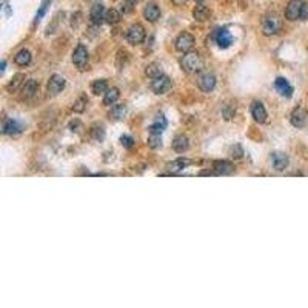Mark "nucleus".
<instances>
[{
	"label": "nucleus",
	"instance_id": "2eb2a0df",
	"mask_svg": "<svg viewBox=\"0 0 308 308\" xmlns=\"http://www.w3.org/2000/svg\"><path fill=\"white\" fill-rule=\"evenodd\" d=\"M275 88L278 89V93L283 97H291L293 96V86L288 84L287 79H283V77H278L276 79V82H275Z\"/></svg>",
	"mask_w": 308,
	"mask_h": 308
},
{
	"label": "nucleus",
	"instance_id": "f3484780",
	"mask_svg": "<svg viewBox=\"0 0 308 308\" xmlns=\"http://www.w3.org/2000/svg\"><path fill=\"white\" fill-rule=\"evenodd\" d=\"M89 19H91V22H93L94 25H100V24H102V20H105V9H104V5H102V3H96L93 8H91Z\"/></svg>",
	"mask_w": 308,
	"mask_h": 308
},
{
	"label": "nucleus",
	"instance_id": "412c9836",
	"mask_svg": "<svg viewBox=\"0 0 308 308\" xmlns=\"http://www.w3.org/2000/svg\"><path fill=\"white\" fill-rule=\"evenodd\" d=\"M190 164H191V161H190V159H185V157H179V159H176V161L169 162V164L167 165V168L171 171V173H179V171H182L184 168H187Z\"/></svg>",
	"mask_w": 308,
	"mask_h": 308
},
{
	"label": "nucleus",
	"instance_id": "dca6fc26",
	"mask_svg": "<svg viewBox=\"0 0 308 308\" xmlns=\"http://www.w3.org/2000/svg\"><path fill=\"white\" fill-rule=\"evenodd\" d=\"M213 171L219 176H225V174H231L234 171V167L228 161H216L213 164Z\"/></svg>",
	"mask_w": 308,
	"mask_h": 308
},
{
	"label": "nucleus",
	"instance_id": "423d86ee",
	"mask_svg": "<svg viewBox=\"0 0 308 308\" xmlns=\"http://www.w3.org/2000/svg\"><path fill=\"white\" fill-rule=\"evenodd\" d=\"M195 43H196V40L190 32H182L176 39V50L180 53H190L193 50V47H195Z\"/></svg>",
	"mask_w": 308,
	"mask_h": 308
},
{
	"label": "nucleus",
	"instance_id": "2f4dec72",
	"mask_svg": "<svg viewBox=\"0 0 308 308\" xmlns=\"http://www.w3.org/2000/svg\"><path fill=\"white\" fill-rule=\"evenodd\" d=\"M148 146L156 150V148H161L162 146V138L161 134H150V138H148Z\"/></svg>",
	"mask_w": 308,
	"mask_h": 308
},
{
	"label": "nucleus",
	"instance_id": "7ed1b4c3",
	"mask_svg": "<svg viewBox=\"0 0 308 308\" xmlns=\"http://www.w3.org/2000/svg\"><path fill=\"white\" fill-rule=\"evenodd\" d=\"M282 29V19L278 13H268L262 19V34L264 36H276Z\"/></svg>",
	"mask_w": 308,
	"mask_h": 308
},
{
	"label": "nucleus",
	"instance_id": "0eeeda50",
	"mask_svg": "<svg viewBox=\"0 0 308 308\" xmlns=\"http://www.w3.org/2000/svg\"><path fill=\"white\" fill-rule=\"evenodd\" d=\"M197 85L203 93H211L216 86V77L213 73H200L197 76Z\"/></svg>",
	"mask_w": 308,
	"mask_h": 308
},
{
	"label": "nucleus",
	"instance_id": "20e7f679",
	"mask_svg": "<svg viewBox=\"0 0 308 308\" xmlns=\"http://www.w3.org/2000/svg\"><path fill=\"white\" fill-rule=\"evenodd\" d=\"M171 86H173V82H171V79L165 74L157 76L151 81V89L156 94H167L171 89Z\"/></svg>",
	"mask_w": 308,
	"mask_h": 308
},
{
	"label": "nucleus",
	"instance_id": "4468645a",
	"mask_svg": "<svg viewBox=\"0 0 308 308\" xmlns=\"http://www.w3.org/2000/svg\"><path fill=\"white\" fill-rule=\"evenodd\" d=\"M252 116L253 119L257 122V123H264L268 117V114H267V110L265 107L262 105V102H253L252 104Z\"/></svg>",
	"mask_w": 308,
	"mask_h": 308
},
{
	"label": "nucleus",
	"instance_id": "6ab92c4d",
	"mask_svg": "<svg viewBox=\"0 0 308 308\" xmlns=\"http://www.w3.org/2000/svg\"><path fill=\"white\" fill-rule=\"evenodd\" d=\"M143 17L148 22H157L159 17H161V9L156 3H148L143 9Z\"/></svg>",
	"mask_w": 308,
	"mask_h": 308
},
{
	"label": "nucleus",
	"instance_id": "6e6552de",
	"mask_svg": "<svg viewBox=\"0 0 308 308\" xmlns=\"http://www.w3.org/2000/svg\"><path fill=\"white\" fill-rule=\"evenodd\" d=\"M214 40L216 43H218V47L222 48V50H226V48H230L231 47V43H233V36H231V32L228 31L226 28H221L216 31L214 34Z\"/></svg>",
	"mask_w": 308,
	"mask_h": 308
},
{
	"label": "nucleus",
	"instance_id": "5701e85b",
	"mask_svg": "<svg viewBox=\"0 0 308 308\" xmlns=\"http://www.w3.org/2000/svg\"><path fill=\"white\" fill-rule=\"evenodd\" d=\"M37 91H39V82L34 81V79H29V81L25 82V85H24V97L31 99L36 96Z\"/></svg>",
	"mask_w": 308,
	"mask_h": 308
},
{
	"label": "nucleus",
	"instance_id": "c9c22d12",
	"mask_svg": "<svg viewBox=\"0 0 308 308\" xmlns=\"http://www.w3.org/2000/svg\"><path fill=\"white\" fill-rule=\"evenodd\" d=\"M104 136H105V131H104V128H102V127H94L93 128V139L94 140H102V139H104Z\"/></svg>",
	"mask_w": 308,
	"mask_h": 308
},
{
	"label": "nucleus",
	"instance_id": "72a5a7b5",
	"mask_svg": "<svg viewBox=\"0 0 308 308\" xmlns=\"http://www.w3.org/2000/svg\"><path fill=\"white\" fill-rule=\"evenodd\" d=\"M48 5H50V0H43L40 8H39V11H37V14H36V19H34V25H37L39 22L43 19L45 13H47V9H48Z\"/></svg>",
	"mask_w": 308,
	"mask_h": 308
},
{
	"label": "nucleus",
	"instance_id": "bb28decb",
	"mask_svg": "<svg viewBox=\"0 0 308 308\" xmlns=\"http://www.w3.org/2000/svg\"><path fill=\"white\" fill-rule=\"evenodd\" d=\"M120 93H119V89L117 88H111L108 89L107 93H105V97H104V104L105 105H112V104H116L117 99H119Z\"/></svg>",
	"mask_w": 308,
	"mask_h": 308
},
{
	"label": "nucleus",
	"instance_id": "a211bd4d",
	"mask_svg": "<svg viewBox=\"0 0 308 308\" xmlns=\"http://www.w3.org/2000/svg\"><path fill=\"white\" fill-rule=\"evenodd\" d=\"M193 17H195V20H197V22H207L211 19V11L205 5L199 3L195 9H193Z\"/></svg>",
	"mask_w": 308,
	"mask_h": 308
},
{
	"label": "nucleus",
	"instance_id": "b1692460",
	"mask_svg": "<svg viewBox=\"0 0 308 308\" xmlns=\"http://www.w3.org/2000/svg\"><path fill=\"white\" fill-rule=\"evenodd\" d=\"M125 114H127V107L125 105H114L110 111V119L114 120V122H119L125 117Z\"/></svg>",
	"mask_w": 308,
	"mask_h": 308
},
{
	"label": "nucleus",
	"instance_id": "ddd939ff",
	"mask_svg": "<svg viewBox=\"0 0 308 308\" xmlns=\"http://www.w3.org/2000/svg\"><path fill=\"white\" fill-rule=\"evenodd\" d=\"M2 131H3V134H8V136L20 134L22 131H24V125L14 119H5L3 125H2Z\"/></svg>",
	"mask_w": 308,
	"mask_h": 308
},
{
	"label": "nucleus",
	"instance_id": "9d476101",
	"mask_svg": "<svg viewBox=\"0 0 308 308\" xmlns=\"http://www.w3.org/2000/svg\"><path fill=\"white\" fill-rule=\"evenodd\" d=\"M307 120H308V111L305 108H302V107L296 108L291 112V116H290V122H291L293 127H296V128H304Z\"/></svg>",
	"mask_w": 308,
	"mask_h": 308
},
{
	"label": "nucleus",
	"instance_id": "9b49d317",
	"mask_svg": "<svg viewBox=\"0 0 308 308\" xmlns=\"http://www.w3.org/2000/svg\"><path fill=\"white\" fill-rule=\"evenodd\" d=\"M65 79L59 74H53L50 82H48V94L50 96H57L59 93H62L65 88Z\"/></svg>",
	"mask_w": 308,
	"mask_h": 308
},
{
	"label": "nucleus",
	"instance_id": "f257e3e1",
	"mask_svg": "<svg viewBox=\"0 0 308 308\" xmlns=\"http://www.w3.org/2000/svg\"><path fill=\"white\" fill-rule=\"evenodd\" d=\"M285 19L288 20H308V3L305 0H290L285 9Z\"/></svg>",
	"mask_w": 308,
	"mask_h": 308
},
{
	"label": "nucleus",
	"instance_id": "393cba45",
	"mask_svg": "<svg viewBox=\"0 0 308 308\" xmlns=\"http://www.w3.org/2000/svg\"><path fill=\"white\" fill-rule=\"evenodd\" d=\"M108 91V84L104 79H99V81H94L91 84V93L96 94V96H100V94H105Z\"/></svg>",
	"mask_w": 308,
	"mask_h": 308
},
{
	"label": "nucleus",
	"instance_id": "1a4fd4ad",
	"mask_svg": "<svg viewBox=\"0 0 308 308\" xmlns=\"http://www.w3.org/2000/svg\"><path fill=\"white\" fill-rule=\"evenodd\" d=\"M73 63L79 68L81 71L85 70V66L88 63V51L84 45H79L73 53Z\"/></svg>",
	"mask_w": 308,
	"mask_h": 308
},
{
	"label": "nucleus",
	"instance_id": "c85d7f7f",
	"mask_svg": "<svg viewBox=\"0 0 308 308\" xmlns=\"http://www.w3.org/2000/svg\"><path fill=\"white\" fill-rule=\"evenodd\" d=\"M145 74H146L148 77L154 79V77H157V76H161V74H162V66L159 65L157 62H154V63H150V65L146 66Z\"/></svg>",
	"mask_w": 308,
	"mask_h": 308
},
{
	"label": "nucleus",
	"instance_id": "4c0bfd02",
	"mask_svg": "<svg viewBox=\"0 0 308 308\" xmlns=\"http://www.w3.org/2000/svg\"><path fill=\"white\" fill-rule=\"evenodd\" d=\"M5 68H6V62L3 60V62H2V68H0V70H2V73L5 71Z\"/></svg>",
	"mask_w": 308,
	"mask_h": 308
},
{
	"label": "nucleus",
	"instance_id": "cd10ccee",
	"mask_svg": "<svg viewBox=\"0 0 308 308\" xmlns=\"http://www.w3.org/2000/svg\"><path fill=\"white\" fill-rule=\"evenodd\" d=\"M119 20H120V13L117 9L111 8V9L105 11V22H107V24L114 25V24H117Z\"/></svg>",
	"mask_w": 308,
	"mask_h": 308
},
{
	"label": "nucleus",
	"instance_id": "f8f14e48",
	"mask_svg": "<svg viewBox=\"0 0 308 308\" xmlns=\"http://www.w3.org/2000/svg\"><path fill=\"white\" fill-rule=\"evenodd\" d=\"M270 161H271L273 168H275L276 171H283L285 168L288 167L290 159H288V156L285 154V153L275 151V153H271V156H270Z\"/></svg>",
	"mask_w": 308,
	"mask_h": 308
},
{
	"label": "nucleus",
	"instance_id": "4be33fe9",
	"mask_svg": "<svg viewBox=\"0 0 308 308\" xmlns=\"http://www.w3.org/2000/svg\"><path fill=\"white\" fill-rule=\"evenodd\" d=\"M190 146V142H188V138L184 134L180 136H176L174 140H173V150L177 151V153H184L185 150H188Z\"/></svg>",
	"mask_w": 308,
	"mask_h": 308
},
{
	"label": "nucleus",
	"instance_id": "7c9ffc66",
	"mask_svg": "<svg viewBox=\"0 0 308 308\" xmlns=\"http://www.w3.org/2000/svg\"><path fill=\"white\" fill-rule=\"evenodd\" d=\"M86 104H88V99H86V96H79V99L74 102V107H73V110L76 111V112H84L85 111V108H86Z\"/></svg>",
	"mask_w": 308,
	"mask_h": 308
},
{
	"label": "nucleus",
	"instance_id": "e433bc0d",
	"mask_svg": "<svg viewBox=\"0 0 308 308\" xmlns=\"http://www.w3.org/2000/svg\"><path fill=\"white\" fill-rule=\"evenodd\" d=\"M171 2H173L174 5H184V3L188 2V0H171Z\"/></svg>",
	"mask_w": 308,
	"mask_h": 308
},
{
	"label": "nucleus",
	"instance_id": "58836bf2",
	"mask_svg": "<svg viewBox=\"0 0 308 308\" xmlns=\"http://www.w3.org/2000/svg\"><path fill=\"white\" fill-rule=\"evenodd\" d=\"M196 2H197V3H203V2H205V0H196Z\"/></svg>",
	"mask_w": 308,
	"mask_h": 308
},
{
	"label": "nucleus",
	"instance_id": "c756f323",
	"mask_svg": "<svg viewBox=\"0 0 308 308\" xmlns=\"http://www.w3.org/2000/svg\"><path fill=\"white\" fill-rule=\"evenodd\" d=\"M140 2V0H123L122 5H120V11L123 14H130L134 11L136 5H138Z\"/></svg>",
	"mask_w": 308,
	"mask_h": 308
},
{
	"label": "nucleus",
	"instance_id": "a878e982",
	"mask_svg": "<svg viewBox=\"0 0 308 308\" xmlns=\"http://www.w3.org/2000/svg\"><path fill=\"white\" fill-rule=\"evenodd\" d=\"M14 62L19 65V66H27L31 63V53L28 50H22L16 54L14 57Z\"/></svg>",
	"mask_w": 308,
	"mask_h": 308
},
{
	"label": "nucleus",
	"instance_id": "39448f33",
	"mask_svg": "<svg viewBox=\"0 0 308 308\" xmlns=\"http://www.w3.org/2000/svg\"><path fill=\"white\" fill-rule=\"evenodd\" d=\"M146 37V32H145V28L140 25V24H134L128 28L127 31V40L131 43V45H139L145 40Z\"/></svg>",
	"mask_w": 308,
	"mask_h": 308
},
{
	"label": "nucleus",
	"instance_id": "473e14b6",
	"mask_svg": "<svg viewBox=\"0 0 308 308\" xmlns=\"http://www.w3.org/2000/svg\"><path fill=\"white\" fill-rule=\"evenodd\" d=\"M25 79V74H16L14 77H13V81H11L9 84H8V86H6V89L8 91H16L17 88H19V85L22 84V81H24Z\"/></svg>",
	"mask_w": 308,
	"mask_h": 308
},
{
	"label": "nucleus",
	"instance_id": "aec40b11",
	"mask_svg": "<svg viewBox=\"0 0 308 308\" xmlns=\"http://www.w3.org/2000/svg\"><path fill=\"white\" fill-rule=\"evenodd\" d=\"M167 125H168V122H167L165 116L164 114H159V116H156L153 125L150 127V134H162L164 130L167 128Z\"/></svg>",
	"mask_w": 308,
	"mask_h": 308
},
{
	"label": "nucleus",
	"instance_id": "f03ea898",
	"mask_svg": "<svg viewBox=\"0 0 308 308\" xmlns=\"http://www.w3.org/2000/svg\"><path fill=\"white\" fill-rule=\"evenodd\" d=\"M180 68L187 74L199 73L203 68V60L199 53H185V56L180 59Z\"/></svg>",
	"mask_w": 308,
	"mask_h": 308
},
{
	"label": "nucleus",
	"instance_id": "f704fd0d",
	"mask_svg": "<svg viewBox=\"0 0 308 308\" xmlns=\"http://www.w3.org/2000/svg\"><path fill=\"white\" fill-rule=\"evenodd\" d=\"M120 143H122L125 148H133V146H134V143H136V140L131 138V136H128V134H123L122 138H120Z\"/></svg>",
	"mask_w": 308,
	"mask_h": 308
}]
</instances>
